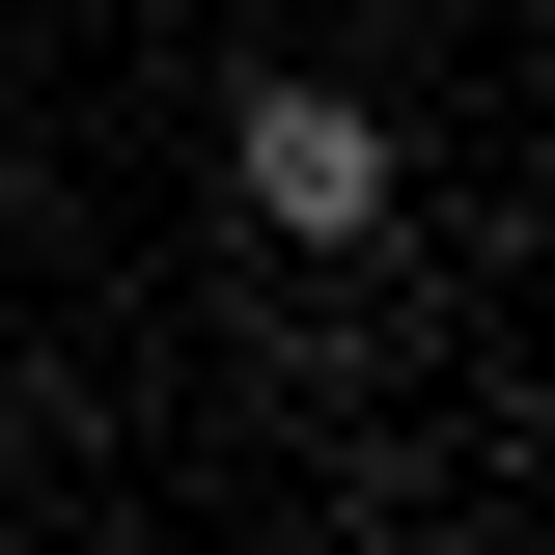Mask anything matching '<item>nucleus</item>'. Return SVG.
Segmentation results:
<instances>
[{"instance_id": "nucleus-1", "label": "nucleus", "mask_w": 555, "mask_h": 555, "mask_svg": "<svg viewBox=\"0 0 555 555\" xmlns=\"http://www.w3.org/2000/svg\"><path fill=\"white\" fill-rule=\"evenodd\" d=\"M222 195H250L278 250H361V222H389V112H361V83H250V112H222Z\"/></svg>"}]
</instances>
